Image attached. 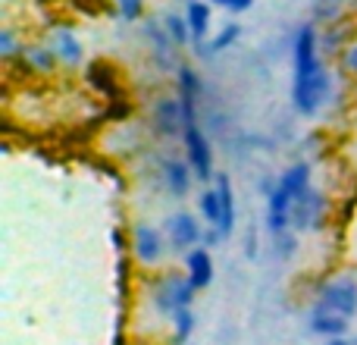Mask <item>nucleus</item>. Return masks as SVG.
I'll list each match as a JSON object with an SVG mask.
<instances>
[{
	"label": "nucleus",
	"mask_w": 357,
	"mask_h": 345,
	"mask_svg": "<svg viewBox=\"0 0 357 345\" xmlns=\"http://www.w3.org/2000/svg\"><path fill=\"white\" fill-rule=\"evenodd\" d=\"M333 94V75L320 60L314 22H304L291 38V104L301 117H317Z\"/></svg>",
	"instance_id": "obj_1"
},
{
	"label": "nucleus",
	"mask_w": 357,
	"mask_h": 345,
	"mask_svg": "<svg viewBox=\"0 0 357 345\" xmlns=\"http://www.w3.org/2000/svg\"><path fill=\"white\" fill-rule=\"evenodd\" d=\"M195 295L197 289L191 286L188 273H176V270H163L160 277L151 283V304L160 317L173 321L178 311H188L195 304Z\"/></svg>",
	"instance_id": "obj_2"
},
{
	"label": "nucleus",
	"mask_w": 357,
	"mask_h": 345,
	"mask_svg": "<svg viewBox=\"0 0 357 345\" xmlns=\"http://www.w3.org/2000/svg\"><path fill=\"white\" fill-rule=\"evenodd\" d=\"M163 233H167L169 251L188 254V251H195L197 245H204L207 226H204L195 214H188V210H176V214H169L167 220H163Z\"/></svg>",
	"instance_id": "obj_3"
},
{
	"label": "nucleus",
	"mask_w": 357,
	"mask_h": 345,
	"mask_svg": "<svg viewBox=\"0 0 357 345\" xmlns=\"http://www.w3.org/2000/svg\"><path fill=\"white\" fill-rule=\"evenodd\" d=\"M314 308L333 311V314H342L351 321L357 314V283L351 277H335V279H329V283H323L320 292H317Z\"/></svg>",
	"instance_id": "obj_4"
},
{
	"label": "nucleus",
	"mask_w": 357,
	"mask_h": 345,
	"mask_svg": "<svg viewBox=\"0 0 357 345\" xmlns=\"http://www.w3.org/2000/svg\"><path fill=\"white\" fill-rule=\"evenodd\" d=\"M182 145H185V161L191 163L195 176L201 179V182H213V179H216V170H213V148H210V138L204 135L201 123H188V126H185Z\"/></svg>",
	"instance_id": "obj_5"
},
{
	"label": "nucleus",
	"mask_w": 357,
	"mask_h": 345,
	"mask_svg": "<svg viewBox=\"0 0 357 345\" xmlns=\"http://www.w3.org/2000/svg\"><path fill=\"white\" fill-rule=\"evenodd\" d=\"M169 251V242H167V233L151 223H138L132 229V254L142 267H160L163 258Z\"/></svg>",
	"instance_id": "obj_6"
},
{
	"label": "nucleus",
	"mask_w": 357,
	"mask_h": 345,
	"mask_svg": "<svg viewBox=\"0 0 357 345\" xmlns=\"http://www.w3.org/2000/svg\"><path fill=\"white\" fill-rule=\"evenodd\" d=\"M151 123H154V132L163 138H182L185 135V107L178 101V94H163L154 104V113H151Z\"/></svg>",
	"instance_id": "obj_7"
},
{
	"label": "nucleus",
	"mask_w": 357,
	"mask_h": 345,
	"mask_svg": "<svg viewBox=\"0 0 357 345\" xmlns=\"http://www.w3.org/2000/svg\"><path fill=\"white\" fill-rule=\"evenodd\" d=\"M323 216H326V198L317 189H307L291 207V229L298 233H310V229L323 226Z\"/></svg>",
	"instance_id": "obj_8"
},
{
	"label": "nucleus",
	"mask_w": 357,
	"mask_h": 345,
	"mask_svg": "<svg viewBox=\"0 0 357 345\" xmlns=\"http://www.w3.org/2000/svg\"><path fill=\"white\" fill-rule=\"evenodd\" d=\"M291 207H295V198H291V191L276 179L273 191L266 195V229H270L273 235H282L291 229Z\"/></svg>",
	"instance_id": "obj_9"
},
{
	"label": "nucleus",
	"mask_w": 357,
	"mask_h": 345,
	"mask_svg": "<svg viewBox=\"0 0 357 345\" xmlns=\"http://www.w3.org/2000/svg\"><path fill=\"white\" fill-rule=\"evenodd\" d=\"M47 47L54 50L56 60H60V66H66V69L82 66V60H85V47H82L79 35H75L73 29H66V25L47 31Z\"/></svg>",
	"instance_id": "obj_10"
},
{
	"label": "nucleus",
	"mask_w": 357,
	"mask_h": 345,
	"mask_svg": "<svg viewBox=\"0 0 357 345\" xmlns=\"http://www.w3.org/2000/svg\"><path fill=\"white\" fill-rule=\"evenodd\" d=\"M144 38H148V44H151V60L163 69H173L178 47L173 44V38H169L163 19H148V22H144Z\"/></svg>",
	"instance_id": "obj_11"
},
{
	"label": "nucleus",
	"mask_w": 357,
	"mask_h": 345,
	"mask_svg": "<svg viewBox=\"0 0 357 345\" xmlns=\"http://www.w3.org/2000/svg\"><path fill=\"white\" fill-rule=\"evenodd\" d=\"M160 176H163V185L173 198H185L191 191V182H195V170H191L188 161H178V157H167L160 163Z\"/></svg>",
	"instance_id": "obj_12"
},
{
	"label": "nucleus",
	"mask_w": 357,
	"mask_h": 345,
	"mask_svg": "<svg viewBox=\"0 0 357 345\" xmlns=\"http://www.w3.org/2000/svg\"><path fill=\"white\" fill-rule=\"evenodd\" d=\"M185 273H188L191 286H195L197 292L207 289V286L213 283V273H216V267H213V254H210V248L197 245L195 251L185 254Z\"/></svg>",
	"instance_id": "obj_13"
},
{
	"label": "nucleus",
	"mask_w": 357,
	"mask_h": 345,
	"mask_svg": "<svg viewBox=\"0 0 357 345\" xmlns=\"http://www.w3.org/2000/svg\"><path fill=\"white\" fill-rule=\"evenodd\" d=\"M213 189L220 191V204H222V214H220V235L222 239H229L235 229V191H232V179L226 176V172H216L213 179Z\"/></svg>",
	"instance_id": "obj_14"
},
{
	"label": "nucleus",
	"mask_w": 357,
	"mask_h": 345,
	"mask_svg": "<svg viewBox=\"0 0 357 345\" xmlns=\"http://www.w3.org/2000/svg\"><path fill=\"white\" fill-rule=\"evenodd\" d=\"M310 330L323 339H339V336H348V317L342 314H333V311H320L314 308L310 311Z\"/></svg>",
	"instance_id": "obj_15"
},
{
	"label": "nucleus",
	"mask_w": 357,
	"mask_h": 345,
	"mask_svg": "<svg viewBox=\"0 0 357 345\" xmlns=\"http://www.w3.org/2000/svg\"><path fill=\"white\" fill-rule=\"evenodd\" d=\"M19 60H22L31 73H41V75L56 73V66H60L56 54L47 47V44H22V57H19Z\"/></svg>",
	"instance_id": "obj_16"
},
{
	"label": "nucleus",
	"mask_w": 357,
	"mask_h": 345,
	"mask_svg": "<svg viewBox=\"0 0 357 345\" xmlns=\"http://www.w3.org/2000/svg\"><path fill=\"white\" fill-rule=\"evenodd\" d=\"M185 19H188L191 44H195V47H201L204 41H210V3H204V0L188 3L185 6Z\"/></svg>",
	"instance_id": "obj_17"
},
{
	"label": "nucleus",
	"mask_w": 357,
	"mask_h": 345,
	"mask_svg": "<svg viewBox=\"0 0 357 345\" xmlns=\"http://www.w3.org/2000/svg\"><path fill=\"white\" fill-rule=\"evenodd\" d=\"M238 35H241V25L238 22H226L213 38H210V41H204L201 47H195V54L204 57V60H210V57L222 54L226 47H232V44L238 41Z\"/></svg>",
	"instance_id": "obj_18"
},
{
	"label": "nucleus",
	"mask_w": 357,
	"mask_h": 345,
	"mask_svg": "<svg viewBox=\"0 0 357 345\" xmlns=\"http://www.w3.org/2000/svg\"><path fill=\"white\" fill-rule=\"evenodd\" d=\"M197 214H201L204 226H220V214H222V204H220V191L210 185V189L201 191V198H197Z\"/></svg>",
	"instance_id": "obj_19"
},
{
	"label": "nucleus",
	"mask_w": 357,
	"mask_h": 345,
	"mask_svg": "<svg viewBox=\"0 0 357 345\" xmlns=\"http://www.w3.org/2000/svg\"><path fill=\"white\" fill-rule=\"evenodd\" d=\"M169 345H185L195 333V311H178V314L169 321Z\"/></svg>",
	"instance_id": "obj_20"
},
{
	"label": "nucleus",
	"mask_w": 357,
	"mask_h": 345,
	"mask_svg": "<svg viewBox=\"0 0 357 345\" xmlns=\"http://www.w3.org/2000/svg\"><path fill=\"white\" fill-rule=\"evenodd\" d=\"M163 25H167L169 38H173L176 47H185V44H191V29H188V19H185V13H163Z\"/></svg>",
	"instance_id": "obj_21"
},
{
	"label": "nucleus",
	"mask_w": 357,
	"mask_h": 345,
	"mask_svg": "<svg viewBox=\"0 0 357 345\" xmlns=\"http://www.w3.org/2000/svg\"><path fill=\"white\" fill-rule=\"evenodd\" d=\"M16 57H22V44L16 41L10 25H3V29H0V60L10 63V60H16Z\"/></svg>",
	"instance_id": "obj_22"
},
{
	"label": "nucleus",
	"mask_w": 357,
	"mask_h": 345,
	"mask_svg": "<svg viewBox=\"0 0 357 345\" xmlns=\"http://www.w3.org/2000/svg\"><path fill=\"white\" fill-rule=\"evenodd\" d=\"M116 13L123 22H138L144 16V0H116Z\"/></svg>",
	"instance_id": "obj_23"
},
{
	"label": "nucleus",
	"mask_w": 357,
	"mask_h": 345,
	"mask_svg": "<svg viewBox=\"0 0 357 345\" xmlns=\"http://www.w3.org/2000/svg\"><path fill=\"white\" fill-rule=\"evenodd\" d=\"M210 3L226 10V13H248L254 6V0H210Z\"/></svg>",
	"instance_id": "obj_24"
},
{
	"label": "nucleus",
	"mask_w": 357,
	"mask_h": 345,
	"mask_svg": "<svg viewBox=\"0 0 357 345\" xmlns=\"http://www.w3.org/2000/svg\"><path fill=\"white\" fill-rule=\"evenodd\" d=\"M342 69H345V73H351V75H357V41L348 44V47L342 50Z\"/></svg>",
	"instance_id": "obj_25"
},
{
	"label": "nucleus",
	"mask_w": 357,
	"mask_h": 345,
	"mask_svg": "<svg viewBox=\"0 0 357 345\" xmlns=\"http://www.w3.org/2000/svg\"><path fill=\"white\" fill-rule=\"evenodd\" d=\"M329 3H351V0H329Z\"/></svg>",
	"instance_id": "obj_26"
},
{
	"label": "nucleus",
	"mask_w": 357,
	"mask_h": 345,
	"mask_svg": "<svg viewBox=\"0 0 357 345\" xmlns=\"http://www.w3.org/2000/svg\"><path fill=\"white\" fill-rule=\"evenodd\" d=\"M176 3H185V6H188V3H195V0H176Z\"/></svg>",
	"instance_id": "obj_27"
}]
</instances>
